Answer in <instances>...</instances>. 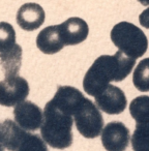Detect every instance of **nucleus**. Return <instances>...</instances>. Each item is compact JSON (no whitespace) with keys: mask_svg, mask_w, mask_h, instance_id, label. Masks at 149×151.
I'll return each mask as SVG.
<instances>
[{"mask_svg":"<svg viewBox=\"0 0 149 151\" xmlns=\"http://www.w3.org/2000/svg\"><path fill=\"white\" fill-rule=\"evenodd\" d=\"M134 86L141 92L149 91V58L140 61L132 73Z\"/></svg>","mask_w":149,"mask_h":151,"instance_id":"15","label":"nucleus"},{"mask_svg":"<svg viewBox=\"0 0 149 151\" xmlns=\"http://www.w3.org/2000/svg\"><path fill=\"white\" fill-rule=\"evenodd\" d=\"M111 40L120 52L134 59L142 57L148 48L145 33L130 22L116 24L111 31Z\"/></svg>","mask_w":149,"mask_h":151,"instance_id":"3","label":"nucleus"},{"mask_svg":"<svg viewBox=\"0 0 149 151\" xmlns=\"http://www.w3.org/2000/svg\"><path fill=\"white\" fill-rule=\"evenodd\" d=\"M60 35L65 46H75L83 42L89 33V27L83 19L69 18L58 25Z\"/></svg>","mask_w":149,"mask_h":151,"instance_id":"10","label":"nucleus"},{"mask_svg":"<svg viewBox=\"0 0 149 151\" xmlns=\"http://www.w3.org/2000/svg\"><path fill=\"white\" fill-rule=\"evenodd\" d=\"M22 64V48L20 45H16L13 50L5 53H0V65L6 77L18 76Z\"/></svg>","mask_w":149,"mask_h":151,"instance_id":"14","label":"nucleus"},{"mask_svg":"<svg viewBox=\"0 0 149 151\" xmlns=\"http://www.w3.org/2000/svg\"><path fill=\"white\" fill-rule=\"evenodd\" d=\"M17 151H48V147L44 139L28 132Z\"/></svg>","mask_w":149,"mask_h":151,"instance_id":"17","label":"nucleus"},{"mask_svg":"<svg viewBox=\"0 0 149 151\" xmlns=\"http://www.w3.org/2000/svg\"><path fill=\"white\" fill-rule=\"evenodd\" d=\"M130 113L136 121V129L132 136L134 151H149V96L141 95L132 99Z\"/></svg>","mask_w":149,"mask_h":151,"instance_id":"4","label":"nucleus"},{"mask_svg":"<svg viewBox=\"0 0 149 151\" xmlns=\"http://www.w3.org/2000/svg\"><path fill=\"white\" fill-rule=\"evenodd\" d=\"M29 94L28 82L22 77H6L0 82V105L15 107L24 101Z\"/></svg>","mask_w":149,"mask_h":151,"instance_id":"6","label":"nucleus"},{"mask_svg":"<svg viewBox=\"0 0 149 151\" xmlns=\"http://www.w3.org/2000/svg\"><path fill=\"white\" fill-rule=\"evenodd\" d=\"M36 46L42 53L49 55L62 50L65 45L61 38L58 25L44 28L36 37Z\"/></svg>","mask_w":149,"mask_h":151,"instance_id":"12","label":"nucleus"},{"mask_svg":"<svg viewBox=\"0 0 149 151\" xmlns=\"http://www.w3.org/2000/svg\"><path fill=\"white\" fill-rule=\"evenodd\" d=\"M16 31L6 22H0V53H5L16 47Z\"/></svg>","mask_w":149,"mask_h":151,"instance_id":"16","label":"nucleus"},{"mask_svg":"<svg viewBox=\"0 0 149 151\" xmlns=\"http://www.w3.org/2000/svg\"><path fill=\"white\" fill-rule=\"evenodd\" d=\"M4 145L2 143V140H1V137H0V151H4Z\"/></svg>","mask_w":149,"mask_h":151,"instance_id":"20","label":"nucleus"},{"mask_svg":"<svg viewBox=\"0 0 149 151\" xmlns=\"http://www.w3.org/2000/svg\"><path fill=\"white\" fill-rule=\"evenodd\" d=\"M27 134L25 129L12 120L0 122V137L4 147L9 151H17Z\"/></svg>","mask_w":149,"mask_h":151,"instance_id":"13","label":"nucleus"},{"mask_svg":"<svg viewBox=\"0 0 149 151\" xmlns=\"http://www.w3.org/2000/svg\"><path fill=\"white\" fill-rule=\"evenodd\" d=\"M130 130L122 122L108 123L101 132V143L107 151H123L127 148Z\"/></svg>","mask_w":149,"mask_h":151,"instance_id":"8","label":"nucleus"},{"mask_svg":"<svg viewBox=\"0 0 149 151\" xmlns=\"http://www.w3.org/2000/svg\"><path fill=\"white\" fill-rule=\"evenodd\" d=\"M14 116L16 122L25 130L38 129L44 120L42 109L35 104L28 101H24L16 106Z\"/></svg>","mask_w":149,"mask_h":151,"instance_id":"9","label":"nucleus"},{"mask_svg":"<svg viewBox=\"0 0 149 151\" xmlns=\"http://www.w3.org/2000/svg\"><path fill=\"white\" fill-rule=\"evenodd\" d=\"M73 115L57 107L52 101L44 109L40 134L52 148L65 149L73 144Z\"/></svg>","mask_w":149,"mask_h":151,"instance_id":"2","label":"nucleus"},{"mask_svg":"<svg viewBox=\"0 0 149 151\" xmlns=\"http://www.w3.org/2000/svg\"><path fill=\"white\" fill-rule=\"evenodd\" d=\"M139 22L144 28L149 29V7L141 13V15L139 16Z\"/></svg>","mask_w":149,"mask_h":151,"instance_id":"18","label":"nucleus"},{"mask_svg":"<svg viewBox=\"0 0 149 151\" xmlns=\"http://www.w3.org/2000/svg\"><path fill=\"white\" fill-rule=\"evenodd\" d=\"M99 110L110 115H117L125 110L127 101L124 92L117 86L109 84L101 92L94 96Z\"/></svg>","mask_w":149,"mask_h":151,"instance_id":"7","label":"nucleus"},{"mask_svg":"<svg viewBox=\"0 0 149 151\" xmlns=\"http://www.w3.org/2000/svg\"><path fill=\"white\" fill-rule=\"evenodd\" d=\"M45 11L37 3H25L17 13V24L26 31H33L45 22Z\"/></svg>","mask_w":149,"mask_h":151,"instance_id":"11","label":"nucleus"},{"mask_svg":"<svg viewBox=\"0 0 149 151\" xmlns=\"http://www.w3.org/2000/svg\"><path fill=\"white\" fill-rule=\"evenodd\" d=\"M73 120L78 132L87 139L99 137L104 127V118L99 109L86 97L73 115Z\"/></svg>","mask_w":149,"mask_h":151,"instance_id":"5","label":"nucleus"},{"mask_svg":"<svg viewBox=\"0 0 149 151\" xmlns=\"http://www.w3.org/2000/svg\"><path fill=\"white\" fill-rule=\"evenodd\" d=\"M136 59L118 51L114 55H103L93 62L83 80V88L87 94L95 96L110 82H120L132 73Z\"/></svg>","mask_w":149,"mask_h":151,"instance_id":"1","label":"nucleus"},{"mask_svg":"<svg viewBox=\"0 0 149 151\" xmlns=\"http://www.w3.org/2000/svg\"><path fill=\"white\" fill-rule=\"evenodd\" d=\"M138 1L144 6H148L149 5V0H138Z\"/></svg>","mask_w":149,"mask_h":151,"instance_id":"19","label":"nucleus"}]
</instances>
